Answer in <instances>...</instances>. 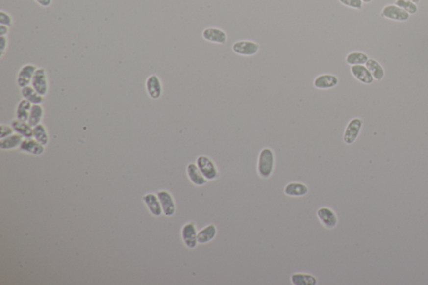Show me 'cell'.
Returning a JSON list of instances; mask_svg holds the SVG:
<instances>
[{
	"mask_svg": "<svg viewBox=\"0 0 428 285\" xmlns=\"http://www.w3.org/2000/svg\"><path fill=\"white\" fill-rule=\"evenodd\" d=\"M275 166V153L270 147H264L261 150L258 158L257 171L259 177L264 179L272 176Z\"/></svg>",
	"mask_w": 428,
	"mask_h": 285,
	"instance_id": "obj_1",
	"label": "cell"
},
{
	"mask_svg": "<svg viewBox=\"0 0 428 285\" xmlns=\"http://www.w3.org/2000/svg\"><path fill=\"white\" fill-rule=\"evenodd\" d=\"M197 166L207 181H214L219 178V172L216 164L207 155H199L196 161Z\"/></svg>",
	"mask_w": 428,
	"mask_h": 285,
	"instance_id": "obj_2",
	"label": "cell"
},
{
	"mask_svg": "<svg viewBox=\"0 0 428 285\" xmlns=\"http://www.w3.org/2000/svg\"><path fill=\"white\" fill-rule=\"evenodd\" d=\"M363 127V120L360 118H353L348 122L344 132L343 141L346 144L352 145L356 141L360 135V130Z\"/></svg>",
	"mask_w": 428,
	"mask_h": 285,
	"instance_id": "obj_3",
	"label": "cell"
},
{
	"mask_svg": "<svg viewBox=\"0 0 428 285\" xmlns=\"http://www.w3.org/2000/svg\"><path fill=\"white\" fill-rule=\"evenodd\" d=\"M317 217L325 228L328 229H335L339 223L336 212L329 207H321L317 210Z\"/></svg>",
	"mask_w": 428,
	"mask_h": 285,
	"instance_id": "obj_4",
	"label": "cell"
},
{
	"mask_svg": "<svg viewBox=\"0 0 428 285\" xmlns=\"http://www.w3.org/2000/svg\"><path fill=\"white\" fill-rule=\"evenodd\" d=\"M198 230L194 223L192 222L187 223L183 225L181 232L182 241L187 249H193L197 248L199 244L198 242Z\"/></svg>",
	"mask_w": 428,
	"mask_h": 285,
	"instance_id": "obj_5",
	"label": "cell"
},
{
	"mask_svg": "<svg viewBox=\"0 0 428 285\" xmlns=\"http://www.w3.org/2000/svg\"><path fill=\"white\" fill-rule=\"evenodd\" d=\"M232 49L235 54L242 56H253L259 51V45L250 40H239L233 44Z\"/></svg>",
	"mask_w": 428,
	"mask_h": 285,
	"instance_id": "obj_6",
	"label": "cell"
},
{
	"mask_svg": "<svg viewBox=\"0 0 428 285\" xmlns=\"http://www.w3.org/2000/svg\"><path fill=\"white\" fill-rule=\"evenodd\" d=\"M31 85L41 96H45L48 93V78L46 69L37 68L32 79Z\"/></svg>",
	"mask_w": 428,
	"mask_h": 285,
	"instance_id": "obj_7",
	"label": "cell"
},
{
	"mask_svg": "<svg viewBox=\"0 0 428 285\" xmlns=\"http://www.w3.org/2000/svg\"><path fill=\"white\" fill-rule=\"evenodd\" d=\"M161 205H162L163 214L167 217H172L176 212V204L173 195L167 190H161L157 193Z\"/></svg>",
	"mask_w": 428,
	"mask_h": 285,
	"instance_id": "obj_8",
	"label": "cell"
},
{
	"mask_svg": "<svg viewBox=\"0 0 428 285\" xmlns=\"http://www.w3.org/2000/svg\"><path fill=\"white\" fill-rule=\"evenodd\" d=\"M381 16L388 20H396V21H406L409 20L410 14L396 4H391L386 6L382 9Z\"/></svg>",
	"mask_w": 428,
	"mask_h": 285,
	"instance_id": "obj_9",
	"label": "cell"
},
{
	"mask_svg": "<svg viewBox=\"0 0 428 285\" xmlns=\"http://www.w3.org/2000/svg\"><path fill=\"white\" fill-rule=\"evenodd\" d=\"M202 38L207 42L224 45L227 42V34L221 28L208 27L202 31Z\"/></svg>",
	"mask_w": 428,
	"mask_h": 285,
	"instance_id": "obj_10",
	"label": "cell"
},
{
	"mask_svg": "<svg viewBox=\"0 0 428 285\" xmlns=\"http://www.w3.org/2000/svg\"><path fill=\"white\" fill-rule=\"evenodd\" d=\"M36 70L37 67L32 64L24 65L18 74L17 84L19 87L24 88L30 85Z\"/></svg>",
	"mask_w": 428,
	"mask_h": 285,
	"instance_id": "obj_11",
	"label": "cell"
},
{
	"mask_svg": "<svg viewBox=\"0 0 428 285\" xmlns=\"http://www.w3.org/2000/svg\"><path fill=\"white\" fill-rule=\"evenodd\" d=\"M146 89L151 99H159L162 95V81L160 78L156 75H151L146 81Z\"/></svg>",
	"mask_w": 428,
	"mask_h": 285,
	"instance_id": "obj_12",
	"label": "cell"
},
{
	"mask_svg": "<svg viewBox=\"0 0 428 285\" xmlns=\"http://www.w3.org/2000/svg\"><path fill=\"white\" fill-rule=\"evenodd\" d=\"M338 84V77L331 74L320 75L314 80V86L319 90H329L335 88Z\"/></svg>",
	"mask_w": 428,
	"mask_h": 285,
	"instance_id": "obj_13",
	"label": "cell"
},
{
	"mask_svg": "<svg viewBox=\"0 0 428 285\" xmlns=\"http://www.w3.org/2000/svg\"><path fill=\"white\" fill-rule=\"evenodd\" d=\"M20 150L23 153H28L31 155H40L45 153V146L33 137L25 138L20 145Z\"/></svg>",
	"mask_w": 428,
	"mask_h": 285,
	"instance_id": "obj_14",
	"label": "cell"
},
{
	"mask_svg": "<svg viewBox=\"0 0 428 285\" xmlns=\"http://www.w3.org/2000/svg\"><path fill=\"white\" fill-rule=\"evenodd\" d=\"M142 201L148 207L151 214L153 215L154 217H160L163 213L162 205L157 195L154 193H147L142 197Z\"/></svg>",
	"mask_w": 428,
	"mask_h": 285,
	"instance_id": "obj_15",
	"label": "cell"
},
{
	"mask_svg": "<svg viewBox=\"0 0 428 285\" xmlns=\"http://www.w3.org/2000/svg\"><path fill=\"white\" fill-rule=\"evenodd\" d=\"M351 72L355 79L366 85H371L374 81V78L372 77V73L365 65H352Z\"/></svg>",
	"mask_w": 428,
	"mask_h": 285,
	"instance_id": "obj_16",
	"label": "cell"
},
{
	"mask_svg": "<svg viewBox=\"0 0 428 285\" xmlns=\"http://www.w3.org/2000/svg\"><path fill=\"white\" fill-rule=\"evenodd\" d=\"M187 174L191 182L194 184L195 186H204L205 184H207V181H208L204 178V176L202 175V173L199 170V167L197 166L196 163L191 162L187 165Z\"/></svg>",
	"mask_w": 428,
	"mask_h": 285,
	"instance_id": "obj_17",
	"label": "cell"
},
{
	"mask_svg": "<svg viewBox=\"0 0 428 285\" xmlns=\"http://www.w3.org/2000/svg\"><path fill=\"white\" fill-rule=\"evenodd\" d=\"M284 194L293 198H300L308 194L309 187L304 183L293 181L287 184L284 189Z\"/></svg>",
	"mask_w": 428,
	"mask_h": 285,
	"instance_id": "obj_18",
	"label": "cell"
},
{
	"mask_svg": "<svg viewBox=\"0 0 428 285\" xmlns=\"http://www.w3.org/2000/svg\"><path fill=\"white\" fill-rule=\"evenodd\" d=\"M11 126L14 128V132L20 134L24 138L33 137L34 127H32L28 122H23L16 118L12 121Z\"/></svg>",
	"mask_w": 428,
	"mask_h": 285,
	"instance_id": "obj_19",
	"label": "cell"
},
{
	"mask_svg": "<svg viewBox=\"0 0 428 285\" xmlns=\"http://www.w3.org/2000/svg\"><path fill=\"white\" fill-rule=\"evenodd\" d=\"M218 234V229L213 223L208 224L207 226L201 229L198 233V242L200 244H205L209 243L215 238Z\"/></svg>",
	"mask_w": 428,
	"mask_h": 285,
	"instance_id": "obj_20",
	"label": "cell"
},
{
	"mask_svg": "<svg viewBox=\"0 0 428 285\" xmlns=\"http://www.w3.org/2000/svg\"><path fill=\"white\" fill-rule=\"evenodd\" d=\"M290 282L294 285H316L318 279L311 274L295 273L290 277Z\"/></svg>",
	"mask_w": 428,
	"mask_h": 285,
	"instance_id": "obj_21",
	"label": "cell"
},
{
	"mask_svg": "<svg viewBox=\"0 0 428 285\" xmlns=\"http://www.w3.org/2000/svg\"><path fill=\"white\" fill-rule=\"evenodd\" d=\"M24 137L20 134H12L5 138L0 139V148L2 150H13L20 148L24 141Z\"/></svg>",
	"mask_w": 428,
	"mask_h": 285,
	"instance_id": "obj_22",
	"label": "cell"
},
{
	"mask_svg": "<svg viewBox=\"0 0 428 285\" xmlns=\"http://www.w3.org/2000/svg\"><path fill=\"white\" fill-rule=\"evenodd\" d=\"M21 95L23 96L24 99L28 100V102H31L33 104H41L45 100L44 96L38 93L32 85L21 88Z\"/></svg>",
	"mask_w": 428,
	"mask_h": 285,
	"instance_id": "obj_23",
	"label": "cell"
},
{
	"mask_svg": "<svg viewBox=\"0 0 428 285\" xmlns=\"http://www.w3.org/2000/svg\"><path fill=\"white\" fill-rule=\"evenodd\" d=\"M31 102H28V100H21L17 105L16 109V118L23 122H28L30 110H31Z\"/></svg>",
	"mask_w": 428,
	"mask_h": 285,
	"instance_id": "obj_24",
	"label": "cell"
},
{
	"mask_svg": "<svg viewBox=\"0 0 428 285\" xmlns=\"http://www.w3.org/2000/svg\"><path fill=\"white\" fill-rule=\"evenodd\" d=\"M366 68L372 73V77L376 80L380 81L385 77V71L381 65L373 59H369L366 63Z\"/></svg>",
	"mask_w": 428,
	"mask_h": 285,
	"instance_id": "obj_25",
	"label": "cell"
},
{
	"mask_svg": "<svg viewBox=\"0 0 428 285\" xmlns=\"http://www.w3.org/2000/svg\"><path fill=\"white\" fill-rule=\"evenodd\" d=\"M44 108L40 104H33L32 105L28 122L34 127L41 123L43 117H44Z\"/></svg>",
	"mask_w": 428,
	"mask_h": 285,
	"instance_id": "obj_26",
	"label": "cell"
},
{
	"mask_svg": "<svg viewBox=\"0 0 428 285\" xmlns=\"http://www.w3.org/2000/svg\"><path fill=\"white\" fill-rule=\"evenodd\" d=\"M368 55L363 52L359 51H353L347 54L346 58V62L350 65H366L368 60Z\"/></svg>",
	"mask_w": 428,
	"mask_h": 285,
	"instance_id": "obj_27",
	"label": "cell"
},
{
	"mask_svg": "<svg viewBox=\"0 0 428 285\" xmlns=\"http://www.w3.org/2000/svg\"><path fill=\"white\" fill-rule=\"evenodd\" d=\"M33 138L35 139L36 141H39L40 143L44 145L45 147L47 146L50 141L49 138L48 131L46 130V127L40 123L34 127V130H33Z\"/></svg>",
	"mask_w": 428,
	"mask_h": 285,
	"instance_id": "obj_28",
	"label": "cell"
},
{
	"mask_svg": "<svg viewBox=\"0 0 428 285\" xmlns=\"http://www.w3.org/2000/svg\"><path fill=\"white\" fill-rule=\"evenodd\" d=\"M395 4L398 6V7H400L401 9H404L409 14H416L417 10H418L417 3H413V2L409 1V0H397L395 2Z\"/></svg>",
	"mask_w": 428,
	"mask_h": 285,
	"instance_id": "obj_29",
	"label": "cell"
},
{
	"mask_svg": "<svg viewBox=\"0 0 428 285\" xmlns=\"http://www.w3.org/2000/svg\"><path fill=\"white\" fill-rule=\"evenodd\" d=\"M340 3L352 9H360L363 6L362 0H339Z\"/></svg>",
	"mask_w": 428,
	"mask_h": 285,
	"instance_id": "obj_30",
	"label": "cell"
},
{
	"mask_svg": "<svg viewBox=\"0 0 428 285\" xmlns=\"http://www.w3.org/2000/svg\"><path fill=\"white\" fill-rule=\"evenodd\" d=\"M14 128L9 125H0V139L5 138L7 136L14 134Z\"/></svg>",
	"mask_w": 428,
	"mask_h": 285,
	"instance_id": "obj_31",
	"label": "cell"
},
{
	"mask_svg": "<svg viewBox=\"0 0 428 285\" xmlns=\"http://www.w3.org/2000/svg\"><path fill=\"white\" fill-rule=\"evenodd\" d=\"M0 23H1L2 26L10 27L12 26V24H13V20H12L11 16L8 13H6V12L2 10V11L0 12Z\"/></svg>",
	"mask_w": 428,
	"mask_h": 285,
	"instance_id": "obj_32",
	"label": "cell"
},
{
	"mask_svg": "<svg viewBox=\"0 0 428 285\" xmlns=\"http://www.w3.org/2000/svg\"><path fill=\"white\" fill-rule=\"evenodd\" d=\"M7 44H8L7 38L5 36H1V38H0V51H1L2 56H3L5 49L7 48Z\"/></svg>",
	"mask_w": 428,
	"mask_h": 285,
	"instance_id": "obj_33",
	"label": "cell"
},
{
	"mask_svg": "<svg viewBox=\"0 0 428 285\" xmlns=\"http://www.w3.org/2000/svg\"><path fill=\"white\" fill-rule=\"evenodd\" d=\"M35 1L39 5L42 6L44 8L50 7L52 3V0H35Z\"/></svg>",
	"mask_w": 428,
	"mask_h": 285,
	"instance_id": "obj_34",
	"label": "cell"
},
{
	"mask_svg": "<svg viewBox=\"0 0 428 285\" xmlns=\"http://www.w3.org/2000/svg\"><path fill=\"white\" fill-rule=\"evenodd\" d=\"M9 33V27L5 26H0V34L1 36H5L6 34Z\"/></svg>",
	"mask_w": 428,
	"mask_h": 285,
	"instance_id": "obj_35",
	"label": "cell"
},
{
	"mask_svg": "<svg viewBox=\"0 0 428 285\" xmlns=\"http://www.w3.org/2000/svg\"><path fill=\"white\" fill-rule=\"evenodd\" d=\"M372 0H362V2H363V3H371V2H372Z\"/></svg>",
	"mask_w": 428,
	"mask_h": 285,
	"instance_id": "obj_36",
	"label": "cell"
},
{
	"mask_svg": "<svg viewBox=\"0 0 428 285\" xmlns=\"http://www.w3.org/2000/svg\"><path fill=\"white\" fill-rule=\"evenodd\" d=\"M409 1H411V2H413L415 3H418L420 2V0H409Z\"/></svg>",
	"mask_w": 428,
	"mask_h": 285,
	"instance_id": "obj_37",
	"label": "cell"
}]
</instances>
